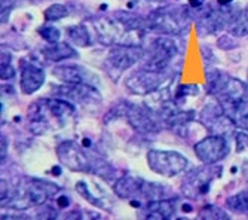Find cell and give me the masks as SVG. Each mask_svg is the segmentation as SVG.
Masks as SVG:
<instances>
[{"mask_svg": "<svg viewBox=\"0 0 248 220\" xmlns=\"http://www.w3.org/2000/svg\"><path fill=\"white\" fill-rule=\"evenodd\" d=\"M15 76V70L11 65V54L8 52H2V79L3 80H8V79H12Z\"/></svg>", "mask_w": 248, "mask_h": 220, "instance_id": "obj_28", "label": "cell"}, {"mask_svg": "<svg viewBox=\"0 0 248 220\" xmlns=\"http://www.w3.org/2000/svg\"><path fill=\"white\" fill-rule=\"evenodd\" d=\"M57 204H58L60 208H65L67 205L70 204V200L67 196H61V198H58V200H57Z\"/></svg>", "mask_w": 248, "mask_h": 220, "instance_id": "obj_30", "label": "cell"}, {"mask_svg": "<svg viewBox=\"0 0 248 220\" xmlns=\"http://www.w3.org/2000/svg\"><path fill=\"white\" fill-rule=\"evenodd\" d=\"M201 219H229V214L214 205H205L198 214Z\"/></svg>", "mask_w": 248, "mask_h": 220, "instance_id": "obj_26", "label": "cell"}, {"mask_svg": "<svg viewBox=\"0 0 248 220\" xmlns=\"http://www.w3.org/2000/svg\"><path fill=\"white\" fill-rule=\"evenodd\" d=\"M115 193L122 198V200H128L139 203L141 200L153 201V200H161V198L167 196V189L159 183H152L140 177H134V175H124V177L118 179L113 185Z\"/></svg>", "mask_w": 248, "mask_h": 220, "instance_id": "obj_4", "label": "cell"}, {"mask_svg": "<svg viewBox=\"0 0 248 220\" xmlns=\"http://www.w3.org/2000/svg\"><path fill=\"white\" fill-rule=\"evenodd\" d=\"M52 75L64 83H88V85L98 83L97 76L93 72L85 69L80 64L57 65V67L52 70Z\"/></svg>", "mask_w": 248, "mask_h": 220, "instance_id": "obj_13", "label": "cell"}, {"mask_svg": "<svg viewBox=\"0 0 248 220\" xmlns=\"http://www.w3.org/2000/svg\"><path fill=\"white\" fill-rule=\"evenodd\" d=\"M149 168L164 177H175L180 173L186 171L189 159L175 150H149L147 153Z\"/></svg>", "mask_w": 248, "mask_h": 220, "instance_id": "obj_8", "label": "cell"}, {"mask_svg": "<svg viewBox=\"0 0 248 220\" xmlns=\"http://www.w3.org/2000/svg\"><path fill=\"white\" fill-rule=\"evenodd\" d=\"M76 190H78V193H80V195L85 198V200H86L89 204H93V205H95V207H98V208H106V210H107L104 201L101 200V198L94 196L91 192H89L88 185H85L83 182H78V183H76Z\"/></svg>", "mask_w": 248, "mask_h": 220, "instance_id": "obj_24", "label": "cell"}, {"mask_svg": "<svg viewBox=\"0 0 248 220\" xmlns=\"http://www.w3.org/2000/svg\"><path fill=\"white\" fill-rule=\"evenodd\" d=\"M189 27V14L185 8L165 6L147 16V30L164 36H178Z\"/></svg>", "mask_w": 248, "mask_h": 220, "instance_id": "obj_3", "label": "cell"}, {"mask_svg": "<svg viewBox=\"0 0 248 220\" xmlns=\"http://www.w3.org/2000/svg\"><path fill=\"white\" fill-rule=\"evenodd\" d=\"M52 94L55 97L65 98L72 103H95L101 100V94L94 85L88 83H64L62 86H55Z\"/></svg>", "mask_w": 248, "mask_h": 220, "instance_id": "obj_12", "label": "cell"}, {"mask_svg": "<svg viewBox=\"0 0 248 220\" xmlns=\"http://www.w3.org/2000/svg\"><path fill=\"white\" fill-rule=\"evenodd\" d=\"M5 137H2V159H5Z\"/></svg>", "mask_w": 248, "mask_h": 220, "instance_id": "obj_33", "label": "cell"}, {"mask_svg": "<svg viewBox=\"0 0 248 220\" xmlns=\"http://www.w3.org/2000/svg\"><path fill=\"white\" fill-rule=\"evenodd\" d=\"M187 2H189V6L192 8H201V6H204L205 0H187Z\"/></svg>", "mask_w": 248, "mask_h": 220, "instance_id": "obj_31", "label": "cell"}, {"mask_svg": "<svg viewBox=\"0 0 248 220\" xmlns=\"http://www.w3.org/2000/svg\"><path fill=\"white\" fill-rule=\"evenodd\" d=\"M177 52L178 48L172 39L167 36L157 37L152 42L150 48L144 52L143 69L152 72H165Z\"/></svg>", "mask_w": 248, "mask_h": 220, "instance_id": "obj_9", "label": "cell"}, {"mask_svg": "<svg viewBox=\"0 0 248 220\" xmlns=\"http://www.w3.org/2000/svg\"><path fill=\"white\" fill-rule=\"evenodd\" d=\"M201 122L211 131H216L217 134L223 133L228 129V125H233L232 119L224 112L223 107L218 104H210L205 106L204 110L201 112Z\"/></svg>", "mask_w": 248, "mask_h": 220, "instance_id": "obj_16", "label": "cell"}, {"mask_svg": "<svg viewBox=\"0 0 248 220\" xmlns=\"http://www.w3.org/2000/svg\"><path fill=\"white\" fill-rule=\"evenodd\" d=\"M217 2H218L220 6H229L233 2V0H217Z\"/></svg>", "mask_w": 248, "mask_h": 220, "instance_id": "obj_32", "label": "cell"}, {"mask_svg": "<svg viewBox=\"0 0 248 220\" xmlns=\"http://www.w3.org/2000/svg\"><path fill=\"white\" fill-rule=\"evenodd\" d=\"M229 153L228 140L223 134H213L195 144V155L204 164H217Z\"/></svg>", "mask_w": 248, "mask_h": 220, "instance_id": "obj_10", "label": "cell"}, {"mask_svg": "<svg viewBox=\"0 0 248 220\" xmlns=\"http://www.w3.org/2000/svg\"><path fill=\"white\" fill-rule=\"evenodd\" d=\"M231 34L235 37H242V36H248V8L236 16V19L231 24L229 29Z\"/></svg>", "mask_w": 248, "mask_h": 220, "instance_id": "obj_23", "label": "cell"}, {"mask_svg": "<svg viewBox=\"0 0 248 220\" xmlns=\"http://www.w3.org/2000/svg\"><path fill=\"white\" fill-rule=\"evenodd\" d=\"M208 93L211 95H214L218 101V104L223 109H228L242 100L248 98V90L247 85L236 79V78H231L223 73L216 72L213 76L208 78Z\"/></svg>", "mask_w": 248, "mask_h": 220, "instance_id": "obj_5", "label": "cell"}, {"mask_svg": "<svg viewBox=\"0 0 248 220\" xmlns=\"http://www.w3.org/2000/svg\"><path fill=\"white\" fill-rule=\"evenodd\" d=\"M221 174V165L217 164H205L192 170L186 174L182 183V192L189 200H199L210 192L211 183Z\"/></svg>", "mask_w": 248, "mask_h": 220, "instance_id": "obj_7", "label": "cell"}, {"mask_svg": "<svg viewBox=\"0 0 248 220\" xmlns=\"http://www.w3.org/2000/svg\"><path fill=\"white\" fill-rule=\"evenodd\" d=\"M175 198H161V200L147 201V219H170L175 211Z\"/></svg>", "mask_w": 248, "mask_h": 220, "instance_id": "obj_18", "label": "cell"}, {"mask_svg": "<svg viewBox=\"0 0 248 220\" xmlns=\"http://www.w3.org/2000/svg\"><path fill=\"white\" fill-rule=\"evenodd\" d=\"M43 83H45V72L42 67H39L37 64L33 63L22 65L21 76H19V88L22 93L31 95L40 90Z\"/></svg>", "mask_w": 248, "mask_h": 220, "instance_id": "obj_17", "label": "cell"}, {"mask_svg": "<svg viewBox=\"0 0 248 220\" xmlns=\"http://www.w3.org/2000/svg\"><path fill=\"white\" fill-rule=\"evenodd\" d=\"M245 149H248V134L239 133L236 136V150L241 152V150H245Z\"/></svg>", "mask_w": 248, "mask_h": 220, "instance_id": "obj_29", "label": "cell"}, {"mask_svg": "<svg viewBox=\"0 0 248 220\" xmlns=\"http://www.w3.org/2000/svg\"><path fill=\"white\" fill-rule=\"evenodd\" d=\"M58 192L60 188L55 183L33 177H24L8 192L6 196H2V200L6 198V203H3V205L6 204V207L12 210H27L30 207L43 205Z\"/></svg>", "mask_w": 248, "mask_h": 220, "instance_id": "obj_1", "label": "cell"}, {"mask_svg": "<svg viewBox=\"0 0 248 220\" xmlns=\"http://www.w3.org/2000/svg\"><path fill=\"white\" fill-rule=\"evenodd\" d=\"M39 34L42 36V39H45L48 43H55L61 37V31L57 27H51V26L40 27L39 29Z\"/></svg>", "mask_w": 248, "mask_h": 220, "instance_id": "obj_27", "label": "cell"}, {"mask_svg": "<svg viewBox=\"0 0 248 220\" xmlns=\"http://www.w3.org/2000/svg\"><path fill=\"white\" fill-rule=\"evenodd\" d=\"M167 79L168 78L165 72H152V70L141 69L140 72L134 73L131 78H128L125 85L131 93L144 95V94L159 91L161 85H164Z\"/></svg>", "mask_w": 248, "mask_h": 220, "instance_id": "obj_11", "label": "cell"}, {"mask_svg": "<svg viewBox=\"0 0 248 220\" xmlns=\"http://www.w3.org/2000/svg\"><path fill=\"white\" fill-rule=\"evenodd\" d=\"M226 207L238 214H248V189L241 190L226 200Z\"/></svg>", "mask_w": 248, "mask_h": 220, "instance_id": "obj_22", "label": "cell"}, {"mask_svg": "<svg viewBox=\"0 0 248 220\" xmlns=\"http://www.w3.org/2000/svg\"><path fill=\"white\" fill-rule=\"evenodd\" d=\"M42 54H43V57L46 58V60L54 61V63L70 60V58H75L78 55L76 54V49L72 48L69 43H65V42L49 43V47L42 49Z\"/></svg>", "mask_w": 248, "mask_h": 220, "instance_id": "obj_19", "label": "cell"}, {"mask_svg": "<svg viewBox=\"0 0 248 220\" xmlns=\"http://www.w3.org/2000/svg\"><path fill=\"white\" fill-rule=\"evenodd\" d=\"M147 2H161V0H147Z\"/></svg>", "mask_w": 248, "mask_h": 220, "instance_id": "obj_34", "label": "cell"}, {"mask_svg": "<svg viewBox=\"0 0 248 220\" xmlns=\"http://www.w3.org/2000/svg\"><path fill=\"white\" fill-rule=\"evenodd\" d=\"M226 6H220V9H210L205 15H202L198 21V30L199 34H213L218 30H223L228 26L231 18L233 16L231 12L224 9Z\"/></svg>", "mask_w": 248, "mask_h": 220, "instance_id": "obj_15", "label": "cell"}, {"mask_svg": "<svg viewBox=\"0 0 248 220\" xmlns=\"http://www.w3.org/2000/svg\"><path fill=\"white\" fill-rule=\"evenodd\" d=\"M144 51L137 45H128V43H118L110 49L108 55L104 60V72L111 80L118 82L122 75L131 69L135 63L143 60Z\"/></svg>", "mask_w": 248, "mask_h": 220, "instance_id": "obj_6", "label": "cell"}, {"mask_svg": "<svg viewBox=\"0 0 248 220\" xmlns=\"http://www.w3.org/2000/svg\"><path fill=\"white\" fill-rule=\"evenodd\" d=\"M67 37H69V40L73 42L76 47H80V48H86L91 45V34H89V30L83 24L70 26L67 29Z\"/></svg>", "mask_w": 248, "mask_h": 220, "instance_id": "obj_21", "label": "cell"}, {"mask_svg": "<svg viewBox=\"0 0 248 220\" xmlns=\"http://www.w3.org/2000/svg\"><path fill=\"white\" fill-rule=\"evenodd\" d=\"M223 110L232 119L233 125L248 131V98L242 100V101H239V103H236L228 109H223Z\"/></svg>", "mask_w": 248, "mask_h": 220, "instance_id": "obj_20", "label": "cell"}, {"mask_svg": "<svg viewBox=\"0 0 248 220\" xmlns=\"http://www.w3.org/2000/svg\"><path fill=\"white\" fill-rule=\"evenodd\" d=\"M125 116H126L129 125L134 126L137 131H140V133L152 134V133H157V131L161 129L159 124L155 121L153 115H150V110H147L144 107L126 104Z\"/></svg>", "mask_w": 248, "mask_h": 220, "instance_id": "obj_14", "label": "cell"}, {"mask_svg": "<svg viewBox=\"0 0 248 220\" xmlns=\"http://www.w3.org/2000/svg\"><path fill=\"white\" fill-rule=\"evenodd\" d=\"M67 15H69V9H67V6L61 5V3L51 5L46 11L43 12V16L46 21H58V19H62Z\"/></svg>", "mask_w": 248, "mask_h": 220, "instance_id": "obj_25", "label": "cell"}, {"mask_svg": "<svg viewBox=\"0 0 248 220\" xmlns=\"http://www.w3.org/2000/svg\"><path fill=\"white\" fill-rule=\"evenodd\" d=\"M57 157L60 162L70 171L100 174V175H104L106 179L108 174H113V173H110L111 167L104 159L88 153L85 147H82L80 144L72 140L62 141L57 147Z\"/></svg>", "mask_w": 248, "mask_h": 220, "instance_id": "obj_2", "label": "cell"}]
</instances>
